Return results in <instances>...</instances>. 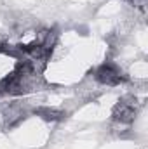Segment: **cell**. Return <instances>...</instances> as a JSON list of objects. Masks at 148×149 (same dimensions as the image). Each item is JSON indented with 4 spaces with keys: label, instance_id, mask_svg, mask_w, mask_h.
<instances>
[{
    "label": "cell",
    "instance_id": "obj_1",
    "mask_svg": "<svg viewBox=\"0 0 148 149\" xmlns=\"http://www.w3.org/2000/svg\"><path fill=\"white\" fill-rule=\"evenodd\" d=\"M134 102H136L134 97H125V99H122V101L115 106V109H113V118H115L117 121L124 123V125L131 123V121L134 120V114H136Z\"/></svg>",
    "mask_w": 148,
    "mask_h": 149
},
{
    "label": "cell",
    "instance_id": "obj_2",
    "mask_svg": "<svg viewBox=\"0 0 148 149\" xmlns=\"http://www.w3.org/2000/svg\"><path fill=\"white\" fill-rule=\"evenodd\" d=\"M96 80L99 83H105V85H118L120 81L125 80V76L120 73L113 64H101L98 70H96Z\"/></svg>",
    "mask_w": 148,
    "mask_h": 149
},
{
    "label": "cell",
    "instance_id": "obj_3",
    "mask_svg": "<svg viewBox=\"0 0 148 149\" xmlns=\"http://www.w3.org/2000/svg\"><path fill=\"white\" fill-rule=\"evenodd\" d=\"M35 114H38L40 118L47 120V121H59L66 116V113L59 111V109H54V108H37Z\"/></svg>",
    "mask_w": 148,
    "mask_h": 149
},
{
    "label": "cell",
    "instance_id": "obj_4",
    "mask_svg": "<svg viewBox=\"0 0 148 149\" xmlns=\"http://www.w3.org/2000/svg\"><path fill=\"white\" fill-rule=\"evenodd\" d=\"M23 118H25V113L21 111L19 108H9V111L5 113V123H7V127L18 125Z\"/></svg>",
    "mask_w": 148,
    "mask_h": 149
}]
</instances>
